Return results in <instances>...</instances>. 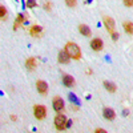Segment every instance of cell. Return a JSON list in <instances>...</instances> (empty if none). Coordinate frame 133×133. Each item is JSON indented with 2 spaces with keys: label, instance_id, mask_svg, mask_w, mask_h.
I'll return each instance as SVG.
<instances>
[{
  "label": "cell",
  "instance_id": "7",
  "mask_svg": "<svg viewBox=\"0 0 133 133\" xmlns=\"http://www.w3.org/2000/svg\"><path fill=\"white\" fill-rule=\"evenodd\" d=\"M36 66H37V61H36L35 57H28V59L25 60V68H27L29 72H33Z\"/></svg>",
  "mask_w": 133,
  "mask_h": 133
},
{
  "label": "cell",
  "instance_id": "15",
  "mask_svg": "<svg viewBox=\"0 0 133 133\" xmlns=\"http://www.w3.org/2000/svg\"><path fill=\"white\" fill-rule=\"evenodd\" d=\"M79 31H80V33L83 36H91V28L88 27V25H85V24H80L79 25Z\"/></svg>",
  "mask_w": 133,
  "mask_h": 133
},
{
  "label": "cell",
  "instance_id": "11",
  "mask_svg": "<svg viewBox=\"0 0 133 133\" xmlns=\"http://www.w3.org/2000/svg\"><path fill=\"white\" fill-rule=\"evenodd\" d=\"M63 84L65 87H68V88H72V87H75V79H73L72 76L64 73L63 75Z\"/></svg>",
  "mask_w": 133,
  "mask_h": 133
},
{
  "label": "cell",
  "instance_id": "14",
  "mask_svg": "<svg viewBox=\"0 0 133 133\" xmlns=\"http://www.w3.org/2000/svg\"><path fill=\"white\" fill-rule=\"evenodd\" d=\"M104 84V88L109 92V93H115L116 91H117V87H116V84H113V83H110V81H104L103 83Z\"/></svg>",
  "mask_w": 133,
  "mask_h": 133
},
{
  "label": "cell",
  "instance_id": "2",
  "mask_svg": "<svg viewBox=\"0 0 133 133\" xmlns=\"http://www.w3.org/2000/svg\"><path fill=\"white\" fill-rule=\"evenodd\" d=\"M66 117L64 116V115H61V113H59L56 117H55V127H56V129L57 130H64L65 128H66Z\"/></svg>",
  "mask_w": 133,
  "mask_h": 133
},
{
  "label": "cell",
  "instance_id": "17",
  "mask_svg": "<svg viewBox=\"0 0 133 133\" xmlns=\"http://www.w3.org/2000/svg\"><path fill=\"white\" fill-rule=\"evenodd\" d=\"M65 4L69 8H75L77 5V0H65Z\"/></svg>",
  "mask_w": 133,
  "mask_h": 133
},
{
  "label": "cell",
  "instance_id": "3",
  "mask_svg": "<svg viewBox=\"0 0 133 133\" xmlns=\"http://www.w3.org/2000/svg\"><path fill=\"white\" fill-rule=\"evenodd\" d=\"M33 115L37 120H44L47 117V108L44 105H35L33 107Z\"/></svg>",
  "mask_w": 133,
  "mask_h": 133
},
{
  "label": "cell",
  "instance_id": "8",
  "mask_svg": "<svg viewBox=\"0 0 133 133\" xmlns=\"http://www.w3.org/2000/svg\"><path fill=\"white\" fill-rule=\"evenodd\" d=\"M91 48L93 49V51H101L103 48H104V44H103V40L101 39H93L92 41H91Z\"/></svg>",
  "mask_w": 133,
  "mask_h": 133
},
{
  "label": "cell",
  "instance_id": "4",
  "mask_svg": "<svg viewBox=\"0 0 133 133\" xmlns=\"http://www.w3.org/2000/svg\"><path fill=\"white\" fill-rule=\"evenodd\" d=\"M52 107H53V109L56 110V112H60V110L64 109V100H63L60 96L53 97V100H52Z\"/></svg>",
  "mask_w": 133,
  "mask_h": 133
},
{
  "label": "cell",
  "instance_id": "6",
  "mask_svg": "<svg viewBox=\"0 0 133 133\" xmlns=\"http://www.w3.org/2000/svg\"><path fill=\"white\" fill-rule=\"evenodd\" d=\"M36 89H37V92H39L40 95L45 96V95L48 93V84H47L45 81H43V80H37V83H36Z\"/></svg>",
  "mask_w": 133,
  "mask_h": 133
},
{
  "label": "cell",
  "instance_id": "21",
  "mask_svg": "<svg viewBox=\"0 0 133 133\" xmlns=\"http://www.w3.org/2000/svg\"><path fill=\"white\" fill-rule=\"evenodd\" d=\"M125 7H133V0H123Z\"/></svg>",
  "mask_w": 133,
  "mask_h": 133
},
{
  "label": "cell",
  "instance_id": "23",
  "mask_svg": "<svg viewBox=\"0 0 133 133\" xmlns=\"http://www.w3.org/2000/svg\"><path fill=\"white\" fill-rule=\"evenodd\" d=\"M95 132H96V133H105V130H104V129H96Z\"/></svg>",
  "mask_w": 133,
  "mask_h": 133
},
{
  "label": "cell",
  "instance_id": "18",
  "mask_svg": "<svg viewBox=\"0 0 133 133\" xmlns=\"http://www.w3.org/2000/svg\"><path fill=\"white\" fill-rule=\"evenodd\" d=\"M36 5H37L36 0H27V7L28 8H35Z\"/></svg>",
  "mask_w": 133,
  "mask_h": 133
},
{
  "label": "cell",
  "instance_id": "12",
  "mask_svg": "<svg viewBox=\"0 0 133 133\" xmlns=\"http://www.w3.org/2000/svg\"><path fill=\"white\" fill-rule=\"evenodd\" d=\"M103 116H104L107 120L112 121V120H115L116 113H115V110H113V109H110V108H104V110H103Z\"/></svg>",
  "mask_w": 133,
  "mask_h": 133
},
{
  "label": "cell",
  "instance_id": "19",
  "mask_svg": "<svg viewBox=\"0 0 133 133\" xmlns=\"http://www.w3.org/2000/svg\"><path fill=\"white\" fill-rule=\"evenodd\" d=\"M43 7H44V9H45V11H48V12H49V11L52 9V3L49 2V0H48V2H44Z\"/></svg>",
  "mask_w": 133,
  "mask_h": 133
},
{
  "label": "cell",
  "instance_id": "10",
  "mask_svg": "<svg viewBox=\"0 0 133 133\" xmlns=\"http://www.w3.org/2000/svg\"><path fill=\"white\" fill-rule=\"evenodd\" d=\"M69 59H71V57H69V55L66 53L64 49L60 51L59 55H57V60H59L60 64H68V63H69Z\"/></svg>",
  "mask_w": 133,
  "mask_h": 133
},
{
  "label": "cell",
  "instance_id": "5",
  "mask_svg": "<svg viewBox=\"0 0 133 133\" xmlns=\"http://www.w3.org/2000/svg\"><path fill=\"white\" fill-rule=\"evenodd\" d=\"M104 25L107 27V29H108V32L109 33H112V32H115V27H116V23H115V20L112 19V17H109V16H104Z\"/></svg>",
  "mask_w": 133,
  "mask_h": 133
},
{
  "label": "cell",
  "instance_id": "16",
  "mask_svg": "<svg viewBox=\"0 0 133 133\" xmlns=\"http://www.w3.org/2000/svg\"><path fill=\"white\" fill-rule=\"evenodd\" d=\"M123 27H124V29H125V32L128 33V35H132L133 33V23H130V21H124Z\"/></svg>",
  "mask_w": 133,
  "mask_h": 133
},
{
  "label": "cell",
  "instance_id": "22",
  "mask_svg": "<svg viewBox=\"0 0 133 133\" xmlns=\"http://www.w3.org/2000/svg\"><path fill=\"white\" fill-rule=\"evenodd\" d=\"M110 36H112L113 40H117V39H118V33H117V32H112V33H110Z\"/></svg>",
  "mask_w": 133,
  "mask_h": 133
},
{
  "label": "cell",
  "instance_id": "1",
  "mask_svg": "<svg viewBox=\"0 0 133 133\" xmlns=\"http://www.w3.org/2000/svg\"><path fill=\"white\" fill-rule=\"evenodd\" d=\"M64 51L68 53L69 57L73 59V60H80L81 59V49L76 43H72V41L66 43L65 47H64Z\"/></svg>",
  "mask_w": 133,
  "mask_h": 133
},
{
  "label": "cell",
  "instance_id": "13",
  "mask_svg": "<svg viewBox=\"0 0 133 133\" xmlns=\"http://www.w3.org/2000/svg\"><path fill=\"white\" fill-rule=\"evenodd\" d=\"M24 21H27V16H25V15H23V14H19V15H17V17H16V20H15V23H14V29L16 31L21 24L24 23Z\"/></svg>",
  "mask_w": 133,
  "mask_h": 133
},
{
  "label": "cell",
  "instance_id": "20",
  "mask_svg": "<svg viewBox=\"0 0 133 133\" xmlns=\"http://www.w3.org/2000/svg\"><path fill=\"white\" fill-rule=\"evenodd\" d=\"M0 16H2V19H4V17L7 16V8H5L4 5L0 7Z\"/></svg>",
  "mask_w": 133,
  "mask_h": 133
},
{
  "label": "cell",
  "instance_id": "9",
  "mask_svg": "<svg viewBox=\"0 0 133 133\" xmlns=\"http://www.w3.org/2000/svg\"><path fill=\"white\" fill-rule=\"evenodd\" d=\"M41 32H43V28H41L40 25H37V24L32 25V27L29 28V35H31L32 37H39V36H41Z\"/></svg>",
  "mask_w": 133,
  "mask_h": 133
}]
</instances>
